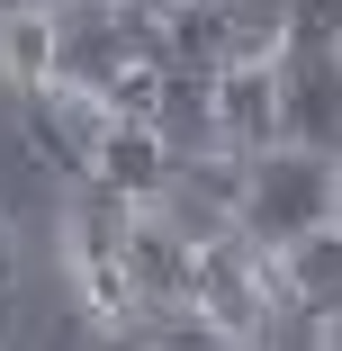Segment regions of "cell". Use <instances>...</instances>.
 Listing matches in <instances>:
<instances>
[{
    "mask_svg": "<svg viewBox=\"0 0 342 351\" xmlns=\"http://www.w3.org/2000/svg\"><path fill=\"white\" fill-rule=\"evenodd\" d=\"M198 315H217L225 333L261 342L280 324V289H270V252L252 234H225V243H198Z\"/></svg>",
    "mask_w": 342,
    "mask_h": 351,
    "instance_id": "277c9868",
    "label": "cell"
},
{
    "mask_svg": "<svg viewBox=\"0 0 342 351\" xmlns=\"http://www.w3.org/2000/svg\"><path fill=\"white\" fill-rule=\"evenodd\" d=\"M0 289H10V217H0Z\"/></svg>",
    "mask_w": 342,
    "mask_h": 351,
    "instance_id": "d6986e66",
    "label": "cell"
},
{
    "mask_svg": "<svg viewBox=\"0 0 342 351\" xmlns=\"http://www.w3.org/2000/svg\"><path fill=\"white\" fill-rule=\"evenodd\" d=\"M126 279H135V315H171V306H198V243L171 234L154 207L135 217V243H126Z\"/></svg>",
    "mask_w": 342,
    "mask_h": 351,
    "instance_id": "52a82bcc",
    "label": "cell"
},
{
    "mask_svg": "<svg viewBox=\"0 0 342 351\" xmlns=\"http://www.w3.org/2000/svg\"><path fill=\"white\" fill-rule=\"evenodd\" d=\"M217 117H225V154H270L289 145V108H280V63H234L217 82Z\"/></svg>",
    "mask_w": 342,
    "mask_h": 351,
    "instance_id": "9c48e42d",
    "label": "cell"
},
{
    "mask_svg": "<svg viewBox=\"0 0 342 351\" xmlns=\"http://www.w3.org/2000/svg\"><path fill=\"white\" fill-rule=\"evenodd\" d=\"M234 10L252 19V36H261V45H289V19H297V0H234Z\"/></svg>",
    "mask_w": 342,
    "mask_h": 351,
    "instance_id": "5bb4252c",
    "label": "cell"
},
{
    "mask_svg": "<svg viewBox=\"0 0 342 351\" xmlns=\"http://www.w3.org/2000/svg\"><path fill=\"white\" fill-rule=\"evenodd\" d=\"M135 217L145 207L135 198H117L108 180H82V198H73V279H82V298H90V315L108 324V315H135V279H126V243H135Z\"/></svg>",
    "mask_w": 342,
    "mask_h": 351,
    "instance_id": "3957f363",
    "label": "cell"
},
{
    "mask_svg": "<svg viewBox=\"0 0 342 351\" xmlns=\"http://www.w3.org/2000/svg\"><path fill=\"white\" fill-rule=\"evenodd\" d=\"M333 54H342V36H333Z\"/></svg>",
    "mask_w": 342,
    "mask_h": 351,
    "instance_id": "44dd1931",
    "label": "cell"
},
{
    "mask_svg": "<svg viewBox=\"0 0 342 351\" xmlns=\"http://www.w3.org/2000/svg\"><path fill=\"white\" fill-rule=\"evenodd\" d=\"M54 27H63V90H90L108 99L135 63H171V27L145 19L135 0H54Z\"/></svg>",
    "mask_w": 342,
    "mask_h": 351,
    "instance_id": "6da1fadb",
    "label": "cell"
},
{
    "mask_svg": "<svg viewBox=\"0 0 342 351\" xmlns=\"http://www.w3.org/2000/svg\"><path fill=\"white\" fill-rule=\"evenodd\" d=\"M54 73H63V27H54V10H0V82L10 90H54Z\"/></svg>",
    "mask_w": 342,
    "mask_h": 351,
    "instance_id": "7c38bea8",
    "label": "cell"
},
{
    "mask_svg": "<svg viewBox=\"0 0 342 351\" xmlns=\"http://www.w3.org/2000/svg\"><path fill=\"white\" fill-rule=\"evenodd\" d=\"M289 36H342V0H297Z\"/></svg>",
    "mask_w": 342,
    "mask_h": 351,
    "instance_id": "2e32d148",
    "label": "cell"
},
{
    "mask_svg": "<svg viewBox=\"0 0 342 351\" xmlns=\"http://www.w3.org/2000/svg\"><path fill=\"white\" fill-rule=\"evenodd\" d=\"M154 135L180 154V162H217L225 154V117H217V82L208 73H162V108H154Z\"/></svg>",
    "mask_w": 342,
    "mask_h": 351,
    "instance_id": "30bf717a",
    "label": "cell"
},
{
    "mask_svg": "<svg viewBox=\"0 0 342 351\" xmlns=\"http://www.w3.org/2000/svg\"><path fill=\"white\" fill-rule=\"evenodd\" d=\"M315 351H342V315H333V324H315Z\"/></svg>",
    "mask_w": 342,
    "mask_h": 351,
    "instance_id": "ac0fdd59",
    "label": "cell"
},
{
    "mask_svg": "<svg viewBox=\"0 0 342 351\" xmlns=\"http://www.w3.org/2000/svg\"><path fill=\"white\" fill-rule=\"evenodd\" d=\"M270 289H280V315L333 324L342 315V226H315L289 252H270Z\"/></svg>",
    "mask_w": 342,
    "mask_h": 351,
    "instance_id": "ba28073f",
    "label": "cell"
},
{
    "mask_svg": "<svg viewBox=\"0 0 342 351\" xmlns=\"http://www.w3.org/2000/svg\"><path fill=\"white\" fill-rule=\"evenodd\" d=\"M135 10H145V19H180L189 0H135Z\"/></svg>",
    "mask_w": 342,
    "mask_h": 351,
    "instance_id": "e0dca14e",
    "label": "cell"
},
{
    "mask_svg": "<svg viewBox=\"0 0 342 351\" xmlns=\"http://www.w3.org/2000/svg\"><path fill=\"white\" fill-rule=\"evenodd\" d=\"M171 27V63L180 73H208V82H225L234 63H270L280 45H261L252 36V19L234 10V0H189L180 19H162Z\"/></svg>",
    "mask_w": 342,
    "mask_h": 351,
    "instance_id": "8992f818",
    "label": "cell"
},
{
    "mask_svg": "<svg viewBox=\"0 0 342 351\" xmlns=\"http://www.w3.org/2000/svg\"><path fill=\"white\" fill-rule=\"evenodd\" d=\"M270 63H280L289 145H306V154H333V162H342V54H333V36H289Z\"/></svg>",
    "mask_w": 342,
    "mask_h": 351,
    "instance_id": "5b68a950",
    "label": "cell"
},
{
    "mask_svg": "<svg viewBox=\"0 0 342 351\" xmlns=\"http://www.w3.org/2000/svg\"><path fill=\"white\" fill-rule=\"evenodd\" d=\"M333 226H342V162H333Z\"/></svg>",
    "mask_w": 342,
    "mask_h": 351,
    "instance_id": "ffe728a7",
    "label": "cell"
},
{
    "mask_svg": "<svg viewBox=\"0 0 342 351\" xmlns=\"http://www.w3.org/2000/svg\"><path fill=\"white\" fill-rule=\"evenodd\" d=\"M315 226H333V154H306V145L252 154L243 162V234L261 252H289Z\"/></svg>",
    "mask_w": 342,
    "mask_h": 351,
    "instance_id": "7a4b0ae2",
    "label": "cell"
},
{
    "mask_svg": "<svg viewBox=\"0 0 342 351\" xmlns=\"http://www.w3.org/2000/svg\"><path fill=\"white\" fill-rule=\"evenodd\" d=\"M154 351H252V342L225 333L217 315H198V306H171V315H154Z\"/></svg>",
    "mask_w": 342,
    "mask_h": 351,
    "instance_id": "4fadbf2b",
    "label": "cell"
},
{
    "mask_svg": "<svg viewBox=\"0 0 342 351\" xmlns=\"http://www.w3.org/2000/svg\"><path fill=\"white\" fill-rule=\"evenodd\" d=\"M90 351H154V324H145V315H108Z\"/></svg>",
    "mask_w": 342,
    "mask_h": 351,
    "instance_id": "9a60e30c",
    "label": "cell"
},
{
    "mask_svg": "<svg viewBox=\"0 0 342 351\" xmlns=\"http://www.w3.org/2000/svg\"><path fill=\"white\" fill-rule=\"evenodd\" d=\"M171 171H180V154L162 145L154 126H108V145H99V162H90V180H108L117 198H135V207H154L162 189H171Z\"/></svg>",
    "mask_w": 342,
    "mask_h": 351,
    "instance_id": "8fae6325",
    "label": "cell"
}]
</instances>
